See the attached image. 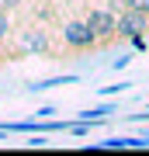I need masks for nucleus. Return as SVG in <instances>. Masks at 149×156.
Here are the masks:
<instances>
[{
    "instance_id": "obj_1",
    "label": "nucleus",
    "mask_w": 149,
    "mask_h": 156,
    "mask_svg": "<svg viewBox=\"0 0 149 156\" xmlns=\"http://www.w3.org/2000/svg\"><path fill=\"white\" fill-rule=\"evenodd\" d=\"M87 28L94 31V38H97V49L101 45H111L118 38V14L111 11V7H94V11H87Z\"/></svg>"
},
{
    "instance_id": "obj_2",
    "label": "nucleus",
    "mask_w": 149,
    "mask_h": 156,
    "mask_svg": "<svg viewBox=\"0 0 149 156\" xmlns=\"http://www.w3.org/2000/svg\"><path fill=\"white\" fill-rule=\"evenodd\" d=\"M62 45H66L69 52H94L97 38H94V31L87 28L83 17H73V21L62 24Z\"/></svg>"
},
{
    "instance_id": "obj_3",
    "label": "nucleus",
    "mask_w": 149,
    "mask_h": 156,
    "mask_svg": "<svg viewBox=\"0 0 149 156\" xmlns=\"http://www.w3.org/2000/svg\"><path fill=\"white\" fill-rule=\"evenodd\" d=\"M135 35H149V14H139V11L122 7V11H118V38L132 42Z\"/></svg>"
},
{
    "instance_id": "obj_4",
    "label": "nucleus",
    "mask_w": 149,
    "mask_h": 156,
    "mask_svg": "<svg viewBox=\"0 0 149 156\" xmlns=\"http://www.w3.org/2000/svg\"><path fill=\"white\" fill-rule=\"evenodd\" d=\"M17 49L35 52V56H49V31L38 24H28L24 31H17Z\"/></svg>"
},
{
    "instance_id": "obj_5",
    "label": "nucleus",
    "mask_w": 149,
    "mask_h": 156,
    "mask_svg": "<svg viewBox=\"0 0 149 156\" xmlns=\"http://www.w3.org/2000/svg\"><path fill=\"white\" fill-rule=\"evenodd\" d=\"M14 35V24H11V11H4L0 7V42H7Z\"/></svg>"
},
{
    "instance_id": "obj_6",
    "label": "nucleus",
    "mask_w": 149,
    "mask_h": 156,
    "mask_svg": "<svg viewBox=\"0 0 149 156\" xmlns=\"http://www.w3.org/2000/svg\"><path fill=\"white\" fill-rule=\"evenodd\" d=\"M76 76H52V80H42V83H31V90H49V87H59V83H73Z\"/></svg>"
},
{
    "instance_id": "obj_7",
    "label": "nucleus",
    "mask_w": 149,
    "mask_h": 156,
    "mask_svg": "<svg viewBox=\"0 0 149 156\" xmlns=\"http://www.w3.org/2000/svg\"><path fill=\"white\" fill-rule=\"evenodd\" d=\"M122 7H128V11H139V14H149V0H122Z\"/></svg>"
},
{
    "instance_id": "obj_8",
    "label": "nucleus",
    "mask_w": 149,
    "mask_h": 156,
    "mask_svg": "<svg viewBox=\"0 0 149 156\" xmlns=\"http://www.w3.org/2000/svg\"><path fill=\"white\" fill-rule=\"evenodd\" d=\"M21 4H24V0H0V7H4V11H17Z\"/></svg>"
},
{
    "instance_id": "obj_9",
    "label": "nucleus",
    "mask_w": 149,
    "mask_h": 156,
    "mask_svg": "<svg viewBox=\"0 0 149 156\" xmlns=\"http://www.w3.org/2000/svg\"><path fill=\"white\" fill-rule=\"evenodd\" d=\"M128 83H115V87H101V94H122Z\"/></svg>"
}]
</instances>
